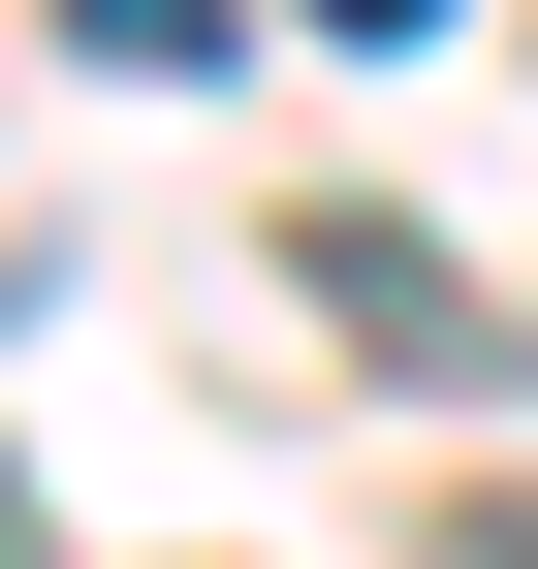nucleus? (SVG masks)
<instances>
[{
	"mask_svg": "<svg viewBox=\"0 0 538 569\" xmlns=\"http://www.w3.org/2000/svg\"><path fill=\"white\" fill-rule=\"evenodd\" d=\"M0 569H63V507H32V475H0Z\"/></svg>",
	"mask_w": 538,
	"mask_h": 569,
	"instance_id": "obj_5",
	"label": "nucleus"
},
{
	"mask_svg": "<svg viewBox=\"0 0 538 569\" xmlns=\"http://www.w3.org/2000/svg\"><path fill=\"white\" fill-rule=\"evenodd\" d=\"M286 32H444V0H286Z\"/></svg>",
	"mask_w": 538,
	"mask_h": 569,
	"instance_id": "obj_4",
	"label": "nucleus"
},
{
	"mask_svg": "<svg viewBox=\"0 0 538 569\" xmlns=\"http://www.w3.org/2000/svg\"><path fill=\"white\" fill-rule=\"evenodd\" d=\"M63 32H96V63H222L253 0H63Z\"/></svg>",
	"mask_w": 538,
	"mask_h": 569,
	"instance_id": "obj_2",
	"label": "nucleus"
},
{
	"mask_svg": "<svg viewBox=\"0 0 538 569\" xmlns=\"http://www.w3.org/2000/svg\"><path fill=\"white\" fill-rule=\"evenodd\" d=\"M444 569H538V475H507V507H444Z\"/></svg>",
	"mask_w": 538,
	"mask_h": 569,
	"instance_id": "obj_3",
	"label": "nucleus"
},
{
	"mask_svg": "<svg viewBox=\"0 0 538 569\" xmlns=\"http://www.w3.org/2000/svg\"><path fill=\"white\" fill-rule=\"evenodd\" d=\"M286 284L380 348V380H507V284H476V253H412V222H286Z\"/></svg>",
	"mask_w": 538,
	"mask_h": 569,
	"instance_id": "obj_1",
	"label": "nucleus"
}]
</instances>
